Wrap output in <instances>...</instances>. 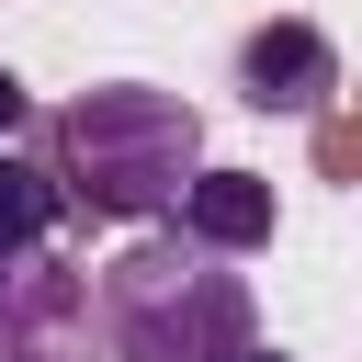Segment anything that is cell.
Returning <instances> with one entry per match:
<instances>
[{"label": "cell", "mask_w": 362, "mask_h": 362, "mask_svg": "<svg viewBox=\"0 0 362 362\" xmlns=\"http://www.w3.org/2000/svg\"><path fill=\"white\" fill-rule=\"evenodd\" d=\"M238 362H294V351H272V339H249V351H238Z\"/></svg>", "instance_id": "obj_8"}, {"label": "cell", "mask_w": 362, "mask_h": 362, "mask_svg": "<svg viewBox=\"0 0 362 362\" xmlns=\"http://www.w3.org/2000/svg\"><path fill=\"white\" fill-rule=\"evenodd\" d=\"M23 113H34V90H23V79H11V68H0V147H11V136H23Z\"/></svg>", "instance_id": "obj_7"}, {"label": "cell", "mask_w": 362, "mask_h": 362, "mask_svg": "<svg viewBox=\"0 0 362 362\" xmlns=\"http://www.w3.org/2000/svg\"><path fill=\"white\" fill-rule=\"evenodd\" d=\"M328 90H339V45L317 23H260L238 45V102L249 113H317Z\"/></svg>", "instance_id": "obj_4"}, {"label": "cell", "mask_w": 362, "mask_h": 362, "mask_svg": "<svg viewBox=\"0 0 362 362\" xmlns=\"http://www.w3.org/2000/svg\"><path fill=\"white\" fill-rule=\"evenodd\" d=\"M90 351V283L34 260H0V362H79Z\"/></svg>", "instance_id": "obj_3"}, {"label": "cell", "mask_w": 362, "mask_h": 362, "mask_svg": "<svg viewBox=\"0 0 362 362\" xmlns=\"http://www.w3.org/2000/svg\"><path fill=\"white\" fill-rule=\"evenodd\" d=\"M192 170H204V113L158 79H102L45 124V181L113 226H158Z\"/></svg>", "instance_id": "obj_2"}, {"label": "cell", "mask_w": 362, "mask_h": 362, "mask_svg": "<svg viewBox=\"0 0 362 362\" xmlns=\"http://www.w3.org/2000/svg\"><path fill=\"white\" fill-rule=\"evenodd\" d=\"M90 339L102 362H238L260 339V294L181 226H136L90 283Z\"/></svg>", "instance_id": "obj_1"}, {"label": "cell", "mask_w": 362, "mask_h": 362, "mask_svg": "<svg viewBox=\"0 0 362 362\" xmlns=\"http://www.w3.org/2000/svg\"><path fill=\"white\" fill-rule=\"evenodd\" d=\"M158 226H181V238L215 249V260H249V249L272 238V181H260V170H192Z\"/></svg>", "instance_id": "obj_5"}, {"label": "cell", "mask_w": 362, "mask_h": 362, "mask_svg": "<svg viewBox=\"0 0 362 362\" xmlns=\"http://www.w3.org/2000/svg\"><path fill=\"white\" fill-rule=\"evenodd\" d=\"M57 215H68V192L45 181V158L0 147V260H34V249L57 238Z\"/></svg>", "instance_id": "obj_6"}]
</instances>
